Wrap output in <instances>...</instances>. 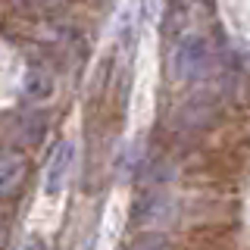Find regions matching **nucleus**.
I'll list each match as a JSON object with an SVG mask.
<instances>
[{"label":"nucleus","instance_id":"obj_3","mask_svg":"<svg viewBox=\"0 0 250 250\" xmlns=\"http://www.w3.org/2000/svg\"><path fill=\"white\" fill-rule=\"evenodd\" d=\"M25 175V160L19 153H0V197L19 188Z\"/></svg>","mask_w":250,"mask_h":250},{"label":"nucleus","instance_id":"obj_2","mask_svg":"<svg viewBox=\"0 0 250 250\" xmlns=\"http://www.w3.org/2000/svg\"><path fill=\"white\" fill-rule=\"evenodd\" d=\"M72 150L75 147L69 144V141H62V144L53 147L50 160H47V169H44V194H57L62 182H66V172L72 166Z\"/></svg>","mask_w":250,"mask_h":250},{"label":"nucleus","instance_id":"obj_1","mask_svg":"<svg viewBox=\"0 0 250 250\" xmlns=\"http://www.w3.org/2000/svg\"><path fill=\"white\" fill-rule=\"evenodd\" d=\"M207 60H209L207 41H203V38H185L175 50V75L185 78V82H191V78H197L203 69H207Z\"/></svg>","mask_w":250,"mask_h":250},{"label":"nucleus","instance_id":"obj_4","mask_svg":"<svg viewBox=\"0 0 250 250\" xmlns=\"http://www.w3.org/2000/svg\"><path fill=\"white\" fill-rule=\"evenodd\" d=\"M0 244H3V219H0Z\"/></svg>","mask_w":250,"mask_h":250}]
</instances>
